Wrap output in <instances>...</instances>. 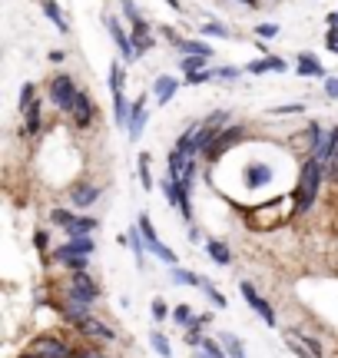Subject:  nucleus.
I'll return each mask as SVG.
<instances>
[{
    "label": "nucleus",
    "mask_w": 338,
    "mask_h": 358,
    "mask_svg": "<svg viewBox=\"0 0 338 358\" xmlns=\"http://www.w3.org/2000/svg\"><path fill=\"white\" fill-rule=\"evenodd\" d=\"M169 279L176 282V285H203V279H199L196 272H189V268H179V266H172Z\"/></svg>",
    "instance_id": "393cba45"
},
{
    "label": "nucleus",
    "mask_w": 338,
    "mask_h": 358,
    "mask_svg": "<svg viewBox=\"0 0 338 358\" xmlns=\"http://www.w3.org/2000/svg\"><path fill=\"white\" fill-rule=\"evenodd\" d=\"M219 342H222V348H226V355L229 358H246V348H242V342H239L233 332H222Z\"/></svg>",
    "instance_id": "5701e85b"
},
{
    "label": "nucleus",
    "mask_w": 338,
    "mask_h": 358,
    "mask_svg": "<svg viewBox=\"0 0 338 358\" xmlns=\"http://www.w3.org/2000/svg\"><path fill=\"white\" fill-rule=\"evenodd\" d=\"M176 90H179V80L163 73V77H156V83H153V90H149V93H153V100H156L159 106H166V103L176 96Z\"/></svg>",
    "instance_id": "ddd939ff"
},
{
    "label": "nucleus",
    "mask_w": 338,
    "mask_h": 358,
    "mask_svg": "<svg viewBox=\"0 0 338 358\" xmlns=\"http://www.w3.org/2000/svg\"><path fill=\"white\" fill-rule=\"evenodd\" d=\"M286 345L292 348L299 358H325V355H322L318 338H309L305 332H286Z\"/></svg>",
    "instance_id": "6e6552de"
},
{
    "label": "nucleus",
    "mask_w": 338,
    "mask_h": 358,
    "mask_svg": "<svg viewBox=\"0 0 338 358\" xmlns=\"http://www.w3.org/2000/svg\"><path fill=\"white\" fill-rule=\"evenodd\" d=\"M30 103H34V83H24V90H20V113H24Z\"/></svg>",
    "instance_id": "ea45409f"
},
{
    "label": "nucleus",
    "mask_w": 338,
    "mask_h": 358,
    "mask_svg": "<svg viewBox=\"0 0 338 358\" xmlns=\"http://www.w3.org/2000/svg\"><path fill=\"white\" fill-rule=\"evenodd\" d=\"M239 140H242V127H229V129H222L219 136H216V143H212V146L206 150V156H209V159H219V156L226 153V150H233V146H235Z\"/></svg>",
    "instance_id": "9b49d317"
},
{
    "label": "nucleus",
    "mask_w": 338,
    "mask_h": 358,
    "mask_svg": "<svg viewBox=\"0 0 338 358\" xmlns=\"http://www.w3.org/2000/svg\"><path fill=\"white\" fill-rule=\"evenodd\" d=\"M325 96H328V100H338V77H328L325 80Z\"/></svg>",
    "instance_id": "c03bdc74"
},
{
    "label": "nucleus",
    "mask_w": 338,
    "mask_h": 358,
    "mask_svg": "<svg viewBox=\"0 0 338 358\" xmlns=\"http://www.w3.org/2000/svg\"><path fill=\"white\" fill-rule=\"evenodd\" d=\"M146 120H149V113H146V96H136V103L130 106V123H126L130 140H140V136H143Z\"/></svg>",
    "instance_id": "9d476101"
},
{
    "label": "nucleus",
    "mask_w": 338,
    "mask_h": 358,
    "mask_svg": "<svg viewBox=\"0 0 338 358\" xmlns=\"http://www.w3.org/2000/svg\"><path fill=\"white\" fill-rule=\"evenodd\" d=\"M295 73H299V77H312V80H325V66H322V60H318L315 53H299Z\"/></svg>",
    "instance_id": "f8f14e48"
},
{
    "label": "nucleus",
    "mask_w": 338,
    "mask_h": 358,
    "mask_svg": "<svg viewBox=\"0 0 338 358\" xmlns=\"http://www.w3.org/2000/svg\"><path fill=\"white\" fill-rule=\"evenodd\" d=\"M34 243H37V249H47V232H37V236H34Z\"/></svg>",
    "instance_id": "49530a36"
},
{
    "label": "nucleus",
    "mask_w": 338,
    "mask_h": 358,
    "mask_svg": "<svg viewBox=\"0 0 338 358\" xmlns=\"http://www.w3.org/2000/svg\"><path fill=\"white\" fill-rule=\"evenodd\" d=\"M325 47L332 53H338V27H328V34H325Z\"/></svg>",
    "instance_id": "a19ab883"
},
{
    "label": "nucleus",
    "mask_w": 338,
    "mask_h": 358,
    "mask_svg": "<svg viewBox=\"0 0 338 358\" xmlns=\"http://www.w3.org/2000/svg\"><path fill=\"white\" fill-rule=\"evenodd\" d=\"M24 123H27V133H40V103L37 100L24 110Z\"/></svg>",
    "instance_id": "c756f323"
},
{
    "label": "nucleus",
    "mask_w": 338,
    "mask_h": 358,
    "mask_svg": "<svg viewBox=\"0 0 338 358\" xmlns=\"http://www.w3.org/2000/svg\"><path fill=\"white\" fill-rule=\"evenodd\" d=\"M149 345H153V352H156L159 358H169L172 355V348H169V338L163 332H149Z\"/></svg>",
    "instance_id": "2f4dec72"
},
{
    "label": "nucleus",
    "mask_w": 338,
    "mask_h": 358,
    "mask_svg": "<svg viewBox=\"0 0 338 358\" xmlns=\"http://www.w3.org/2000/svg\"><path fill=\"white\" fill-rule=\"evenodd\" d=\"M73 358H106L103 352H93V348H83V352H77Z\"/></svg>",
    "instance_id": "a18cd8bd"
},
{
    "label": "nucleus",
    "mask_w": 338,
    "mask_h": 358,
    "mask_svg": "<svg viewBox=\"0 0 338 358\" xmlns=\"http://www.w3.org/2000/svg\"><path fill=\"white\" fill-rule=\"evenodd\" d=\"M50 60H53V64H64L66 53H64V50H53V53H50Z\"/></svg>",
    "instance_id": "de8ad7c7"
},
{
    "label": "nucleus",
    "mask_w": 338,
    "mask_h": 358,
    "mask_svg": "<svg viewBox=\"0 0 338 358\" xmlns=\"http://www.w3.org/2000/svg\"><path fill=\"white\" fill-rule=\"evenodd\" d=\"M199 348H203V355L206 358H229L226 355V348H222V342H212V338H206Z\"/></svg>",
    "instance_id": "72a5a7b5"
},
{
    "label": "nucleus",
    "mask_w": 338,
    "mask_h": 358,
    "mask_svg": "<svg viewBox=\"0 0 338 358\" xmlns=\"http://www.w3.org/2000/svg\"><path fill=\"white\" fill-rule=\"evenodd\" d=\"M20 358H43V355H37V352H24Z\"/></svg>",
    "instance_id": "8fccbe9b"
},
{
    "label": "nucleus",
    "mask_w": 338,
    "mask_h": 358,
    "mask_svg": "<svg viewBox=\"0 0 338 358\" xmlns=\"http://www.w3.org/2000/svg\"><path fill=\"white\" fill-rule=\"evenodd\" d=\"M149 312H153V319L156 322H163L166 315H172V308L166 306V299H153V302H149Z\"/></svg>",
    "instance_id": "f704fd0d"
},
{
    "label": "nucleus",
    "mask_w": 338,
    "mask_h": 358,
    "mask_svg": "<svg viewBox=\"0 0 338 358\" xmlns=\"http://www.w3.org/2000/svg\"><path fill=\"white\" fill-rule=\"evenodd\" d=\"M103 24H106V30H110L113 43L119 47V53H123V60H136V47H133L130 34L123 30V24H119L117 17H113V13H103Z\"/></svg>",
    "instance_id": "0eeeda50"
},
{
    "label": "nucleus",
    "mask_w": 338,
    "mask_h": 358,
    "mask_svg": "<svg viewBox=\"0 0 338 358\" xmlns=\"http://www.w3.org/2000/svg\"><path fill=\"white\" fill-rule=\"evenodd\" d=\"M246 70H249V73H256V77H259V73H286L288 64L282 60V57H272V53H265L262 60H252Z\"/></svg>",
    "instance_id": "4468645a"
},
{
    "label": "nucleus",
    "mask_w": 338,
    "mask_h": 358,
    "mask_svg": "<svg viewBox=\"0 0 338 358\" xmlns=\"http://www.w3.org/2000/svg\"><path fill=\"white\" fill-rule=\"evenodd\" d=\"M166 3H169V7H172V10H176V13H182V10H186V7H179V0H166Z\"/></svg>",
    "instance_id": "09e8293b"
},
{
    "label": "nucleus",
    "mask_w": 338,
    "mask_h": 358,
    "mask_svg": "<svg viewBox=\"0 0 338 358\" xmlns=\"http://www.w3.org/2000/svg\"><path fill=\"white\" fill-rule=\"evenodd\" d=\"M216 73L212 70H196V73H186V87H199V83H206V80H212Z\"/></svg>",
    "instance_id": "e433bc0d"
},
{
    "label": "nucleus",
    "mask_w": 338,
    "mask_h": 358,
    "mask_svg": "<svg viewBox=\"0 0 338 358\" xmlns=\"http://www.w3.org/2000/svg\"><path fill=\"white\" fill-rule=\"evenodd\" d=\"M93 229H96V219H90V216H80V219H73V222L66 226L70 236H90Z\"/></svg>",
    "instance_id": "b1692460"
},
{
    "label": "nucleus",
    "mask_w": 338,
    "mask_h": 358,
    "mask_svg": "<svg viewBox=\"0 0 338 358\" xmlns=\"http://www.w3.org/2000/svg\"><path fill=\"white\" fill-rule=\"evenodd\" d=\"M43 13H47V20L57 24L60 34H70V24H66V17H64V10H60V3H57V0H43Z\"/></svg>",
    "instance_id": "412c9836"
},
{
    "label": "nucleus",
    "mask_w": 338,
    "mask_h": 358,
    "mask_svg": "<svg viewBox=\"0 0 338 358\" xmlns=\"http://www.w3.org/2000/svg\"><path fill=\"white\" fill-rule=\"evenodd\" d=\"M77 332H80V335H90V338H100V342H110V338H113V329H106L103 322H96V319L80 322Z\"/></svg>",
    "instance_id": "a211bd4d"
},
{
    "label": "nucleus",
    "mask_w": 338,
    "mask_h": 358,
    "mask_svg": "<svg viewBox=\"0 0 338 358\" xmlns=\"http://www.w3.org/2000/svg\"><path fill=\"white\" fill-rule=\"evenodd\" d=\"M140 182L143 189H153V156L149 153H140Z\"/></svg>",
    "instance_id": "bb28decb"
},
{
    "label": "nucleus",
    "mask_w": 338,
    "mask_h": 358,
    "mask_svg": "<svg viewBox=\"0 0 338 358\" xmlns=\"http://www.w3.org/2000/svg\"><path fill=\"white\" fill-rule=\"evenodd\" d=\"M272 182V169L262 166V163H249L246 166V186L249 189H262V186H269Z\"/></svg>",
    "instance_id": "2eb2a0df"
},
{
    "label": "nucleus",
    "mask_w": 338,
    "mask_h": 358,
    "mask_svg": "<svg viewBox=\"0 0 338 358\" xmlns=\"http://www.w3.org/2000/svg\"><path fill=\"white\" fill-rule=\"evenodd\" d=\"M325 179V163L318 156H309L305 166H302V176H299V186H295V213H309L312 203L318 199V186Z\"/></svg>",
    "instance_id": "f257e3e1"
},
{
    "label": "nucleus",
    "mask_w": 338,
    "mask_h": 358,
    "mask_svg": "<svg viewBox=\"0 0 338 358\" xmlns=\"http://www.w3.org/2000/svg\"><path fill=\"white\" fill-rule=\"evenodd\" d=\"M199 289L206 292V299H209V302H212V306H216V308H226V306H229V299H226V295H222L219 289L212 285V282H206V279H203V285H199Z\"/></svg>",
    "instance_id": "7c9ffc66"
},
{
    "label": "nucleus",
    "mask_w": 338,
    "mask_h": 358,
    "mask_svg": "<svg viewBox=\"0 0 338 358\" xmlns=\"http://www.w3.org/2000/svg\"><path fill=\"white\" fill-rule=\"evenodd\" d=\"M70 272H87V262H90V256H70V259H60Z\"/></svg>",
    "instance_id": "c9c22d12"
},
{
    "label": "nucleus",
    "mask_w": 338,
    "mask_h": 358,
    "mask_svg": "<svg viewBox=\"0 0 338 358\" xmlns=\"http://www.w3.org/2000/svg\"><path fill=\"white\" fill-rule=\"evenodd\" d=\"M110 90H113V123L126 127L130 123V106H126V96H123V70H119V64L110 66Z\"/></svg>",
    "instance_id": "7ed1b4c3"
},
{
    "label": "nucleus",
    "mask_w": 338,
    "mask_h": 358,
    "mask_svg": "<svg viewBox=\"0 0 338 358\" xmlns=\"http://www.w3.org/2000/svg\"><path fill=\"white\" fill-rule=\"evenodd\" d=\"M77 96H80V87L73 83V77H66V73L53 77V83H50V100H53V106H57L60 113H73Z\"/></svg>",
    "instance_id": "f03ea898"
},
{
    "label": "nucleus",
    "mask_w": 338,
    "mask_h": 358,
    "mask_svg": "<svg viewBox=\"0 0 338 358\" xmlns=\"http://www.w3.org/2000/svg\"><path fill=\"white\" fill-rule=\"evenodd\" d=\"M159 192L166 196V203H169V206H176V209H179V182L169 176V173H166L163 179H159Z\"/></svg>",
    "instance_id": "4be33fe9"
},
{
    "label": "nucleus",
    "mask_w": 338,
    "mask_h": 358,
    "mask_svg": "<svg viewBox=\"0 0 338 358\" xmlns=\"http://www.w3.org/2000/svg\"><path fill=\"white\" fill-rule=\"evenodd\" d=\"M126 239H130V249H133V256H136V266L143 268L146 266V239H143V229H140V222L136 226H130V232H126Z\"/></svg>",
    "instance_id": "f3484780"
},
{
    "label": "nucleus",
    "mask_w": 338,
    "mask_h": 358,
    "mask_svg": "<svg viewBox=\"0 0 338 358\" xmlns=\"http://www.w3.org/2000/svg\"><path fill=\"white\" fill-rule=\"evenodd\" d=\"M239 292H242V299H246V306L259 315L269 329H275V308L269 306V299H262L259 292H256V285L252 282H239Z\"/></svg>",
    "instance_id": "20e7f679"
},
{
    "label": "nucleus",
    "mask_w": 338,
    "mask_h": 358,
    "mask_svg": "<svg viewBox=\"0 0 338 358\" xmlns=\"http://www.w3.org/2000/svg\"><path fill=\"white\" fill-rule=\"evenodd\" d=\"M140 222V229H143V239H146V249L153 252V256L159 259V262H166V266H176V252L172 249H166V245L159 243V236H156V229H153V222H149V216H140L136 219Z\"/></svg>",
    "instance_id": "39448f33"
},
{
    "label": "nucleus",
    "mask_w": 338,
    "mask_h": 358,
    "mask_svg": "<svg viewBox=\"0 0 338 358\" xmlns=\"http://www.w3.org/2000/svg\"><path fill=\"white\" fill-rule=\"evenodd\" d=\"M206 60H209V57H196V53H182L179 66H182V73H196V70H206Z\"/></svg>",
    "instance_id": "c85d7f7f"
},
{
    "label": "nucleus",
    "mask_w": 338,
    "mask_h": 358,
    "mask_svg": "<svg viewBox=\"0 0 338 358\" xmlns=\"http://www.w3.org/2000/svg\"><path fill=\"white\" fill-rule=\"evenodd\" d=\"M193 319H196V312L189 306H176V308H172V322H176V325H182V329H186Z\"/></svg>",
    "instance_id": "473e14b6"
},
{
    "label": "nucleus",
    "mask_w": 338,
    "mask_h": 358,
    "mask_svg": "<svg viewBox=\"0 0 338 358\" xmlns=\"http://www.w3.org/2000/svg\"><path fill=\"white\" fill-rule=\"evenodd\" d=\"M302 110H305L302 103H292V106H275L272 113H275V116H288V113H302Z\"/></svg>",
    "instance_id": "79ce46f5"
},
{
    "label": "nucleus",
    "mask_w": 338,
    "mask_h": 358,
    "mask_svg": "<svg viewBox=\"0 0 338 358\" xmlns=\"http://www.w3.org/2000/svg\"><path fill=\"white\" fill-rule=\"evenodd\" d=\"M93 113H96V110H93V103H90V96H87V93H83V90H80V96H77V106H73V123H77L80 129L83 127H90L93 123Z\"/></svg>",
    "instance_id": "dca6fc26"
},
{
    "label": "nucleus",
    "mask_w": 338,
    "mask_h": 358,
    "mask_svg": "<svg viewBox=\"0 0 338 358\" xmlns=\"http://www.w3.org/2000/svg\"><path fill=\"white\" fill-rule=\"evenodd\" d=\"M93 249H96V245H93L90 236H73L70 243L53 249V259L60 262V259H70V256H93Z\"/></svg>",
    "instance_id": "1a4fd4ad"
},
{
    "label": "nucleus",
    "mask_w": 338,
    "mask_h": 358,
    "mask_svg": "<svg viewBox=\"0 0 338 358\" xmlns=\"http://www.w3.org/2000/svg\"><path fill=\"white\" fill-rule=\"evenodd\" d=\"M199 34H206V37H216V40H233V30L226 24H219V20H209V24H203V30Z\"/></svg>",
    "instance_id": "a878e982"
},
{
    "label": "nucleus",
    "mask_w": 338,
    "mask_h": 358,
    "mask_svg": "<svg viewBox=\"0 0 338 358\" xmlns=\"http://www.w3.org/2000/svg\"><path fill=\"white\" fill-rule=\"evenodd\" d=\"M206 256L216 262V266H229L233 262V252H229V245L219 243V239H209L206 243Z\"/></svg>",
    "instance_id": "aec40b11"
},
{
    "label": "nucleus",
    "mask_w": 338,
    "mask_h": 358,
    "mask_svg": "<svg viewBox=\"0 0 338 358\" xmlns=\"http://www.w3.org/2000/svg\"><path fill=\"white\" fill-rule=\"evenodd\" d=\"M219 80H239V70L235 66H222V70H212Z\"/></svg>",
    "instance_id": "37998d69"
},
{
    "label": "nucleus",
    "mask_w": 338,
    "mask_h": 358,
    "mask_svg": "<svg viewBox=\"0 0 338 358\" xmlns=\"http://www.w3.org/2000/svg\"><path fill=\"white\" fill-rule=\"evenodd\" d=\"M50 219H53V226H60V229H66V226L73 222V216H70L66 209H53V213H50Z\"/></svg>",
    "instance_id": "4c0bfd02"
},
{
    "label": "nucleus",
    "mask_w": 338,
    "mask_h": 358,
    "mask_svg": "<svg viewBox=\"0 0 338 358\" xmlns=\"http://www.w3.org/2000/svg\"><path fill=\"white\" fill-rule=\"evenodd\" d=\"M179 50L182 53H196V57H212V47L203 43V40H179Z\"/></svg>",
    "instance_id": "cd10ccee"
},
{
    "label": "nucleus",
    "mask_w": 338,
    "mask_h": 358,
    "mask_svg": "<svg viewBox=\"0 0 338 358\" xmlns=\"http://www.w3.org/2000/svg\"><path fill=\"white\" fill-rule=\"evenodd\" d=\"M30 352H37L43 358H73V352L66 348L64 338H57V335H37L34 342H30Z\"/></svg>",
    "instance_id": "423d86ee"
},
{
    "label": "nucleus",
    "mask_w": 338,
    "mask_h": 358,
    "mask_svg": "<svg viewBox=\"0 0 338 358\" xmlns=\"http://www.w3.org/2000/svg\"><path fill=\"white\" fill-rule=\"evenodd\" d=\"M256 34H259V40H272V37H279V24H259Z\"/></svg>",
    "instance_id": "58836bf2"
},
{
    "label": "nucleus",
    "mask_w": 338,
    "mask_h": 358,
    "mask_svg": "<svg viewBox=\"0 0 338 358\" xmlns=\"http://www.w3.org/2000/svg\"><path fill=\"white\" fill-rule=\"evenodd\" d=\"M242 3H246V7H256V3H259V0H242Z\"/></svg>",
    "instance_id": "3c124183"
},
{
    "label": "nucleus",
    "mask_w": 338,
    "mask_h": 358,
    "mask_svg": "<svg viewBox=\"0 0 338 358\" xmlns=\"http://www.w3.org/2000/svg\"><path fill=\"white\" fill-rule=\"evenodd\" d=\"M100 199V186H77V189L70 192V203L77 206V209H87Z\"/></svg>",
    "instance_id": "6ab92c4d"
}]
</instances>
